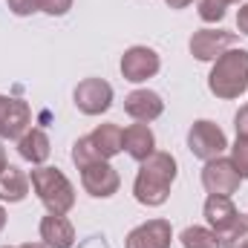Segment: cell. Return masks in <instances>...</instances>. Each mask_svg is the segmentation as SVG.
<instances>
[{
	"mask_svg": "<svg viewBox=\"0 0 248 248\" xmlns=\"http://www.w3.org/2000/svg\"><path fill=\"white\" fill-rule=\"evenodd\" d=\"M139 173H136V182H133V196L136 202L147 205V208H159L168 202L170 196V187L176 182V173H179V165H176V156L168 153V150H156L150 153L144 162H139Z\"/></svg>",
	"mask_w": 248,
	"mask_h": 248,
	"instance_id": "1",
	"label": "cell"
},
{
	"mask_svg": "<svg viewBox=\"0 0 248 248\" xmlns=\"http://www.w3.org/2000/svg\"><path fill=\"white\" fill-rule=\"evenodd\" d=\"M205 219L208 228L217 234L222 248H240L248 240V214H240L231 196H214L205 199Z\"/></svg>",
	"mask_w": 248,
	"mask_h": 248,
	"instance_id": "2",
	"label": "cell"
},
{
	"mask_svg": "<svg viewBox=\"0 0 248 248\" xmlns=\"http://www.w3.org/2000/svg\"><path fill=\"white\" fill-rule=\"evenodd\" d=\"M208 90L222 101L240 98L248 90V49L222 52L208 72Z\"/></svg>",
	"mask_w": 248,
	"mask_h": 248,
	"instance_id": "3",
	"label": "cell"
},
{
	"mask_svg": "<svg viewBox=\"0 0 248 248\" xmlns=\"http://www.w3.org/2000/svg\"><path fill=\"white\" fill-rule=\"evenodd\" d=\"M29 182H32V190L38 193V199L46 205L49 214H69L75 208V187L63 176V170L38 165L29 173Z\"/></svg>",
	"mask_w": 248,
	"mask_h": 248,
	"instance_id": "4",
	"label": "cell"
},
{
	"mask_svg": "<svg viewBox=\"0 0 248 248\" xmlns=\"http://www.w3.org/2000/svg\"><path fill=\"white\" fill-rule=\"evenodd\" d=\"M187 150L196 159L208 162V159H217V156H222L228 150V139H225L219 124L208 122V119H199V122L190 124V130H187Z\"/></svg>",
	"mask_w": 248,
	"mask_h": 248,
	"instance_id": "5",
	"label": "cell"
},
{
	"mask_svg": "<svg viewBox=\"0 0 248 248\" xmlns=\"http://www.w3.org/2000/svg\"><path fill=\"white\" fill-rule=\"evenodd\" d=\"M243 185V176L240 170L234 168L231 159L225 156H217V159H208L205 168H202V187L214 196H234Z\"/></svg>",
	"mask_w": 248,
	"mask_h": 248,
	"instance_id": "6",
	"label": "cell"
},
{
	"mask_svg": "<svg viewBox=\"0 0 248 248\" xmlns=\"http://www.w3.org/2000/svg\"><path fill=\"white\" fill-rule=\"evenodd\" d=\"M72 98H75V107L84 116H101L113 107V87L104 78H84L75 87Z\"/></svg>",
	"mask_w": 248,
	"mask_h": 248,
	"instance_id": "7",
	"label": "cell"
},
{
	"mask_svg": "<svg viewBox=\"0 0 248 248\" xmlns=\"http://www.w3.org/2000/svg\"><path fill=\"white\" fill-rule=\"evenodd\" d=\"M237 44V32H225V29H199L190 35V55L196 61H217L222 52L234 49Z\"/></svg>",
	"mask_w": 248,
	"mask_h": 248,
	"instance_id": "8",
	"label": "cell"
},
{
	"mask_svg": "<svg viewBox=\"0 0 248 248\" xmlns=\"http://www.w3.org/2000/svg\"><path fill=\"white\" fill-rule=\"evenodd\" d=\"M81 185L95 199H110L113 193H119L122 176L110 162H93V165L81 168Z\"/></svg>",
	"mask_w": 248,
	"mask_h": 248,
	"instance_id": "9",
	"label": "cell"
},
{
	"mask_svg": "<svg viewBox=\"0 0 248 248\" xmlns=\"http://www.w3.org/2000/svg\"><path fill=\"white\" fill-rule=\"evenodd\" d=\"M162 69V58L150 46H130L122 55V75L130 84H141Z\"/></svg>",
	"mask_w": 248,
	"mask_h": 248,
	"instance_id": "10",
	"label": "cell"
},
{
	"mask_svg": "<svg viewBox=\"0 0 248 248\" xmlns=\"http://www.w3.org/2000/svg\"><path fill=\"white\" fill-rule=\"evenodd\" d=\"M32 127V110L20 98L0 95V139H20Z\"/></svg>",
	"mask_w": 248,
	"mask_h": 248,
	"instance_id": "11",
	"label": "cell"
},
{
	"mask_svg": "<svg viewBox=\"0 0 248 248\" xmlns=\"http://www.w3.org/2000/svg\"><path fill=\"white\" fill-rule=\"evenodd\" d=\"M170 243H173V225L168 219H147L127 234L124 248H170Z\"/></svg>",
	"mask_w": 248,
	"mask_h": 248,
	"instance_id": "12",
	"label": "cell"
},
{
	"mask_svg": "<svg viewBox=\"0 0 248 248\" xmlns=\"http://www.w3.org/2000/svg\"><path fill=\"white\" fill-rule=\"evenodd\" d=\"M124 113H127L133 122L150 124L165 113V101H162V95L153 93V90H133V93L124 98Z\"/></svg>",
	"mask_w": 248,
	"mask_h": 248,
	"instance_id": "13",
	"label": "cell"
},
{
	"mask_svg": "<svg viewBox=\"0 0 248 248\" xmlns=\"http://www.w3.org/2000/svg\"><path fill=\"white\" fill-rule=\"evenodd\" d=\"M41 240L46 248H72L75 243V228L66 219V214H46L41 219Z\"/></svg>",
	"mask_w": 248,
	"mask_h": 248,
	"instance_id": "14",
	"label": "cell"
},
{
	"mask_svg": "<svg viewBox=\"0 0 248 248\" xmlns=\"http://www.w3.org/2000/svg\"><path fill=\"white\" fill-rule=\"evenodd\" d=\"M17 153L20 159H26L29 165H44L52 153V144H49V136L41 130V127H29L20 139H17Z\"/></svg>",
	"mask_w": 248,
	"mask_h": 248,
	"instance_id": "15",
	"label": "cell"
},
{
	"mask_svg": "<svg viewBox=\"0 0 248 248\" xmlns=\"http://www.w3.org/2000/svg\"><path fill=\"white\" fill-rule=\"evenodd\" d=\"M124 150H127L130 159L144 162L150 153H156V136H153V130L141 122L124 127Z\"/></svg>",
	"mask_w": 248,
	"mask_h": 248,
	"instance_id": "16",
	"label": "cell"
},
{
	"mask_svg": "<svg viewBox=\"0 0 248 248\" xmlns=\"http://www.w3.org/2000/svg\"><path fill=\"white\" fill-rule=\"evenodd\" d=\"M87 139L93 141L95 153H98L104 162H110L113 156H119L124 150V130L119 124H98Z\"/></svg>",
	"mask_w": 248,
	"mask_h": 248,
	"instance_id": "17",
	"label": "cell"
},
{
	"mask_svg": "<svg viewBox=\"0 0 248 248\" xmlns=\"http://www.w3.org/2000/svg\"><path fill=\"white\" fill-rule=\"evenodd\" d=\"M29 187V173H23L17 165H6L0 170V202H23Z\"/></svg>",
	"mask_w": 248,
	"mask_h": 248,
	"instance_id": "18",
	"label": "cell"
},
{
	"mask_svg": "<svg viewBox=\"0 0 248 248\" xmlns=\"http://www.w3.org/2000/svg\"><path fill=\"white\" fill-rule=\"evenodd\" d=\"M179 243L185 248H222L219 246V240H217V234L211 231V228H202V225H190L182 231V237H179Z\"/></svg>",
	"mask_w": 248,
	"mask_h": 248,
	"instance_id": "19",
	"label": "cell"
},
{
	"mask_svg": "<svg viewBox=\"0 0 248 248\" xmlns=\"http://www.w3.org/2000/svg\"><path fill=\"white\" fill-rule=\"evenodd\" d=\"M228 6H231L228 0H199V17L205 23H217V20L225 17V9Z\"/></svg>",
	"mask_w": 248,
	"mask_h": 248,
	"instance_id": "20",
	"label": "cell"
},
{
	"mask_svg": "<svg viewBox=\"0 0 248 248\" xmlns=\"http://www.w3.org/2000/svg\"><path fill=\"white\" fill-rule=\"evenodd\" d=\"M231 162L234 168L240 170V176L248 179V139H237L234 147H231Z\"/></svg>",
	"mask_w": 248,
	"mask_h": 248,
	"instance_id": "21",
	"label": "cell"
},
{
	"mask_svg": "<svg viewBox=\"0 0 248 248\" xmlns=\"http://www.w3.org/2000/svg\"><path fill=\"white\" fill-rule=\"evenodd\" d=\"M6 3H9L12 15H17V17H29L35 12H41V0H6Z\"/></svg>",
	"mask_w": 248,
	"mask_h": 248,
	"instance_id": "22",
	"label": "cell"
},
{
	"mask_svg": "<svg viewBox=\"0 0 248 248\" xmlns=\"http://www.w3.org/2000/svg\"><path fill=\"white\" fill-rule=\"evenodd\" d=\"M72 9V0H41V12L52 15V17H61Z\"/></svg>",
	"mask_w": 248,
	"mask_h": 248,
	"instance_id": "23",
	"label": "cell"
},
{
	"mask_svg": "<svg viewBox=\"0 0 248 248\" xmlns=\"http://www.w3.org/2000/svg\"><path fill=\"white\" fill-rule=\"evenodd\" d=\"M234 130H237V139H248V104H243L234 116Z\"/></svg>",
	"mask_w": 248,
	"mask_h": 248,
	"instance_id": "24",
	"label": "cell"
},
{
	"mask_svg": "<svg viewBox=\"0 0 248 248\" xmlns=\"http://www.w3.org/2000/svg\"><path fill=\"white\" fill-rule=\"evenodd\" d=\"M237 29H240V35H248V3H243L237 12Z\"/></svg>",
	"mask_w": 248,
	"mask_h": 248,
	"instance_id": "25",
	"label": "cell"
},
{
	"mask_svg": "<svg viewBox=\"0 0 248 248\" xmlns=\"http://www.w3.org/2000/svg\"><path fill=\"white\" fill-rule=\"evenodd\" d=\"M165 3H168L170 9H185V6H190V3H193V0H165Z\"/></svg>",
	"mask_w": 248,
	"mask_h": 248,
	"instance_id": "26",
	"label": "cell"
},
{
	"mask_svg": "<svg viewBox=\"0 0 248 248\" xmlns=\"http://www.w3.org/2000/svg\"><path fill=\"white\" fill-rule=\"evenodd\" d=\"M3 248H46L44 243H23V246H3Z\"/></svg>",
	"mask_w": 248,
	"mask_h": 248,
	"instance_id": "27",
	"label": "cell"
},
{
	"mask_svg": "<svg viewBox=\"0 0 248 248\" xmlns=\"http://www.w3.org/2000/svg\"><path fill=\"white\" fill-rule=\"evenodd\" d=\"M6 165H9V162H6V147H3V139H0V170H3Z\"/></svg>",
	"mask_w": 248,
	"mask_h": 248,
	"instance_id": "28",
	"label": "cell"
},
{
	"mask_svg": "<svg viewBox=\"0 0 248 248\" xmlns=\"http://www.w3.org/2000/svg\"><path fill=\"white\" fill-rule=\"evenodd\" d=\"M6 219H9V214H6V208H3V205H0V231H3V228H6Z\"/></svg>",
	"mask_w": 248,
	"mask_h": 248,
	"instance_id": "29",
	"label": "cell"
},
{
	"mask_svg": "<svg viewBox=\"0 0 248 248\" xmlns=\"http://www.w3.org/2000/svg\"><path fill=\"white\" fill-rule=\"evenodd\" d=\"M240 248H248V240H246V243H243V246H240Z\"/></svg>",
	"mask_w": 248,
	"mask_h": 248,
	"instance_id": "30",
	"label": "cell"
},
{
	"mask_svg": "<svg viewBox=\"0 0 248 248\" xmlns=\"http://www.w3.org/2000/svg\"><path fill=\"white\" fill-rule=\"evenodd\" d=\"M228 3H243V0H228Z\"/></svg>",
	"mask_w": 248,
	"mask_h": 248,
	"instance_id": "31",
	"label": "cell"
}]
</instances>
